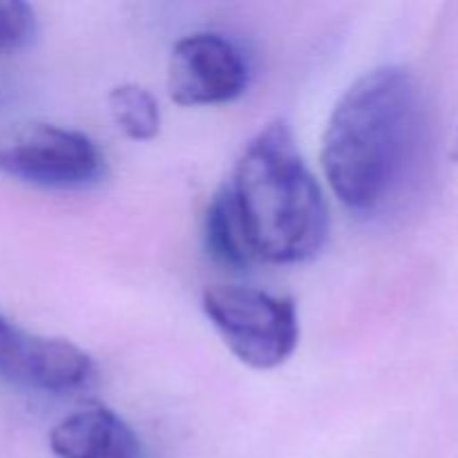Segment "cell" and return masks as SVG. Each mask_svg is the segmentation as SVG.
<instances>
[{"instance_id":"1","label":"cell","mask_w":458,"mask_h":458,"mask_svg":"<svg viewBox=\"0 0 458 458\" xmlns=\"http://www.w3.org/2000/svg\"><path fill=\"white\" fill-rule=\"evenodd\" d=\"M432 157V121L410 70L385 65L335 103L322 139V170L340 204L380 217L407 204Z\"/></svg>"},{"instance_id":"2","label":"cell","mask_w":458,"mask_h":458,"mask_svg":"<svg viewBox=\"0 0 458 458\" xmlns=\"http://www.w3.org/2000/svg\"><path fill=\"white\" fill-rule=\"evenodd\" d=\"M226 188L255 262H307L327 244L329 206L284 121L246 143Z\"/></svg>"},{"instance_id":"3","label":"cell","mask_w":458,"mask_h":458,"mask_svg":"<svg viewBox=\"0 0 458 458\" xmlns=\"http://www.w3.org/2000/svg\"><path fill=\"white\" fill-rule=\"evenodd\" d=\"M201 307L224 344L253 369H276L298 347L300 318L291 298L255 286L213 284L204 289Z\"/></svg>"},{"instance_id":"4","label":"cell","mask_w":458,"mask_h":458,"mask_svg":"<svg viewBox=\"0 0 458 458\" xmlns=\"http://www.w3.org/2000/svg\"><path fill=\"white\" fill-rule=\"evenodd\" d=\"M0 174L52 191H81L106 177V157L79 130L25 123L0 132Z\"/></svg>"},{"instance_id":"5","label":"cell","mask_w":458,"mask_h":458,"mask_svg":"<svg viewBox=\"0 0 458 458\" xmlns=\"http://www.w3.org/2000/svg\"><path fill=\"white\" fill-rule=\"evenodd\" d=\"M97 378L94 360L65 338L31 334L0 313V380L18 389L65 396Z\"/></svg>"},{"instance_id":"6","label":"cell","mask_w":458,"mask_h":458,"mask_svg":"<svg viewBox=\"0 0 458 458\" xmlns=\"http://www.w3.org/2000/svg\"><path fill=\"white\" fill-rule=\"evenodd\" d=\"M165 83L170 98L179 106H219L244 94L249 65L240 47L226 36L197 31L174 43Z\"/></svg>"},{"instance_id":"7","label":"cell","mask_w":458,"mask_h":458,"mask_svg":"<svg viewBox=\"0 0 458 458\" xmlns=\"http://www.w3.org/2000/svg\"><path fill=\"white\" fill-rule=\"evenodd\" d=\"M56 458H146L134 429L107 407L76 411L49 432Z\"/></svg>"},{"instance_id":"8","label":"cell","mask_w":458,"mask_h":458,"mask_svg":"<svg viewBox=\"0 0 458 458\" xmlns=\"http://www.w3.org/2000/svg\"><path fill=\"white\" fill-rule=\"evenodd\" d=\"M204 240L213 259H217L224 267L249 268L255 262V255L246 240L226 186L213 197L208 210H206Z\"/></svg>"},{"instance_id":"9","label":"cell","mask_w":458,"mask_h":458,"mask_svg":"<svg viewBox=\"0 0 458 458\" xmlns=\"http://www.w3.org/2000/svg\"><path fill=\"white\" fill-rule=\"evenodd\" d=\"M114 123L134 141H150L159 134L161 110L157 98L137 83H123L107 94Z\"/></svg>"},{"instance_id":"10","label":"cell","mask_w":458,"mask_h":458,"mask_svg":"<svg viewBox=\"0 0 458 458\" xmlns=\"http://www.w3.org/2000/svg\"><path fill=\"white\" fill-rule=\"evenodd\" d=\"M36 36V13L27 3L0 0V52H16Z\"/></svg>"}]
</instances>
